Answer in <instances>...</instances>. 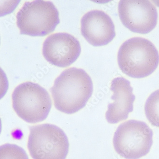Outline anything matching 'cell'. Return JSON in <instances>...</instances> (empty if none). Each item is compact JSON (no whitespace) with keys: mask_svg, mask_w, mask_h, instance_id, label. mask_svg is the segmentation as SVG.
Returning a JSON list of instances; mask_svg holds the SVG:
<instances>
[{"mask_svg":"<svg viewBox=\"0 0 159 159\" xmlns=\"http://www.w3.org/2000/svg\"><path fill=\"white\" fill-rule=\"evenodd\" d=\"M93 90L92 79L87 73L73 67L64 70L55 79L51 92L56 109L70 114L85 107Z\"/></svg>","mask_w":159,"mask_h":159,"instance_id":"1","label":"cell"},{"mask_svg":"<svg viewBox=\"0 0 159 159\" xmlns=\"http://www.w3.org/2000/svg\"><path fill=\"white\" fill-rule=\"evenodd\" d=\"M118 63L122 73L141 79L152 74L159 63V54L152 42L134 37L124 42L118 52Z\"/></svg>","mask_w":159,"mask_h":159,"instance_id":"2","label":"cell"},{"mask_svg":"<svg viewBox=\"0 0 159 159\" xmlns=\"http://www.w3.org/2000/svg\"><path fill=\"white\" fill-rule=\"evenodd\" d=\"M12 107L19 117L30 124L46 119L51 109L52 102L46 90L36 83L20 84L12 94Z\"/></svg>","mask_w":159,"mask_h":159,"instance_id":"3","label":"cell"},{"mask_svg":"<svg viewBox=\"0 0 159 159\" xmlns=\"http://www.w3.org/2000/svg\"><path fill=\"white\" fill-rule=\"evenodd\" d=\"M16 18L20 34L34 37L52 33L60 22L59 13L53 2L42 0L25 2Z\"/></svg>","mask_w":159,"mask_h":159,"instance_id":"4","label":"cell"},{"mask_svg":"<svg viewBox=\"0 0 159 159\" xmlns=\"http://www.w3.org/2000/svg\"><path fill=\"white\" fill-rule=\"evenodd\" d=\"M153 132L144 122L131 120L120 124L114 133L113 143L117 153L126 159H139L148 154L152 146Z\"/></svg>","mask_w":159,"mask_h":159,"instance_id":"5","label":"cell"},{"mask_svg":"<svg viewBox=\"0 0 159 159\" xmlns=\"http://www.w3.org/2000/svg\"><path fill=\"white\" fill-rule=\"evenodd\" d=\"M28 148L33 159H66L69 143L60 128L45 124L30 127Z\"/></svg>","mask_w":159,"mask_h":159,"instance_id":"6","label":"cell"},{"mask_svg":"<svg viewBox=\"0 0 159 159\" xmlns=\"http://www.w3.org/2000/svg\"><path fill=\"white\" fill-rule=\"evenodd\" d=\"M118 12L122 24L134 33L148 34L157 25V9L149 1L121 0Z\"/></svg>","mask_w":159,"mask_h":159,"instance_id":"7","label":"cell"},{"mask_svg":"<svg viewBox=\"0 0 159 159\" xmlns=\"http://www.w3.org/2000/svg\"><path fill=\"white\" fill-rule=\"evenodd\" d=\"M78 40L67 33H56L46 38L43 43V54L50 64L61 68L69 66L81 54Z\"/></svg>","mask_w":159,"mask_h":159,"instance_id":"8","label":"cell"},{"mask_svg":"<svg viewBox=\"0 0 159 159\" xmlns=\"http://www.w3.org/2000/svg\"><path fill=\"white\" fill-rule=\"evenodd\" d=\"M81 29L84 38L94 46L107 45L116 35L115 26L110 17L97 10L91 11L83 16Z\"/></svg>","mask_w":159,"mask_h":159,"instance_id":"9","label":"cell"},{"mask_svg":"<svg viewBox=\"0 0 159 159\" xmlns=\"http://www.w3.org/2000/svg\"><path fill=\"white\" fill-rule=\"evenodd\" d=\"M111 90L113 92L111 99L114 102L108 104L105 117L109 124H116L126 120L133 111L135 96L130 82L124 77L113 79Z\"/></svg>","mask_w":159,"mask_h":159,"instance_id":"10","label":"cell"},{"mask_svg":"<svg viewBox=\"0 0 159 159\" xmlns=\"http://www.w3.org/2000/svg\"><path fill=\"white\" fill-rule=\"evenodd\" d=\"M145 115L150 124L159 127V90L151 94L145 102Z\"/></svg>","mask_w":159,"mask_h":159,"instance_id":"11","label":"cell"},{"mask_svg":"<svg viewBox=\"0 0 159 159\" xmlns=\"http://www.w3.org/2000/svg\"><path fill=\"white\" fill-rule=\"evenodd\" d=\"M0 159H29L24 149L13 144L0 146Z\"/></svg>","mask_w":159,"mask_h":159,"instance_id":"12","label":"cell"},{"mask_svg":"<svg viewBox=\"0 0 159 159\" xmlns=\"http://www.w3.org/2000/svg\"><path fill=\"white\" fill-rule=\"evenodd\" d=\"M20 1H0V17L10 14L14 11Z\"/></svg>","mask_w":159,"mask_h":159,"instance_id":"13","label":"cell"},{"mask_svg":"<svg viewBox=\"0 0 159 159\" xmlns=\"http://www.w3.org/2000/svg\"><path fill=\"white\" fill-rule=\"evenodd\" d=\"M9 88V82L6 74L0 67V100L4 97Z\"/></svg>","mask_w":159,"mask_h":159,"instance_id":"14","label":"cell"},{"mask_svg":"<svg viewBox=\"0 0 159 159\" xmlns=\"http://www.w3.org/2000/svg\"><path fill=\"white\" fill-rule=\"evenodd\" d=\"M2 128V125L1 119L0 118V134L1 133Z\"/></svg>","mask_w":159,"mask_h":159,"instance_id":"15","label":"cell"}]
</instances>
